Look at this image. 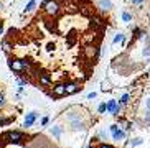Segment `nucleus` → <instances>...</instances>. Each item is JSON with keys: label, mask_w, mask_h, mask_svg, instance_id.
<instances>
[{"label": "nucleus", "mask_w": 150, "mask_h": 148, "mask_svg": "<svg viewBox=\"0 0 150 148\" xmlns=\"http://www.w3.org/2000/svg\"><path fill=\"white\" fill-rule=\"evenodd\" d=\"M129 100H130V94H124L122 97H120V105H127L129 104Z\"/></svg>", "instance_id": "2eb2a0df"}, {"label": "nucleus", "mask_w": 150, "mask_h": 148, "mask_svg": "<svg viewBox=\"0 0 150 148\" xmlns=\"http://www.w3.org/2000/svg\"><path fill=\"white\" fill-rule=\"evenodd\" d=\"M0 35H4V22L0 20Z\"/></svg>", "instance_id": "c85d7f7f"}, {"label": "nucleus", "mask_w": 150, "mask_h": 148, "mask_svg": "<svg viewBox=\"0 0 150 148\" xmlns=\"http://www.w3.org/2000/svg\"><path fill=\"white\" fill-rule=\"evenodd\" d=\"M99 137H101L102 140H106L107 138V132L106 130H101V132H99Z\"/></svg>", "instance_id": "412c9836"}, {"label": "nucleus", "mask_w": 150, "mask_h": 148, "mask_svg": "<svg viewBox=\"0 0 150 148\" xmlns=\"http://www.w3.org/2000/svg\"><path fill=\"white\" fill-rule=\"evenodd\" d=\"M110 133H112V138L117 140V142L125 138V132L122 128H119V125H110Z\"/></svg>", "instance_id": "39448f33"}, {"label": "nucleus", "mask_w": 150, "mask_h": 148, "mask_svg": "<svg viewBox=\"0 0 150 148\" xmlns=\"http://www.w3.org/2000/svg\"><path fill=\"white\" fill-rule=\"evenodd\" d=\"M86 148H94V145L91 143V145H88V147H86Z\"/></svg>", "instance_id": "7c9ffc66"}, {"label": "nucleus", "mask_w": 150, "mask_h": 148, "mask_svg": "<svg viewBox=\"0 0 150 148\" xmlns=\"http://www.w3.org/2000/svg\"><path fill=\"white\" fill-rule=\"evenodd\" d=\"M35 7H36V0H30V2L27 4V7H25V10H23V12H25V13L33 12V10H35Z\"/></svg>", "instance_id": "4468645a"}, {"label": "nucleus", "mask_w": 150, "mask_h": 148, "mask_svg": "<svg viewBox=\"0 0 150 148\" xmlns=\"http://www.w3.org/2000/svg\"><path fill=\"white\" fill-rule=\"evenodd\" d=\"M122 20H124V22H132V15H130V13H129V12H124L122 13Z\"/></svg>", "instance_id": "6ab92c4d"}, {"label": "nucleus", "mask_w": 150, "mask_h": 148, "mask_svg": "<svg viewBox=\"0 0 150 148\" xmlns=\"http://www.w3.org/2000/svg\"><path fill=\"white\" fill-rule=\"evenodd\" d=\"M130 2H132L134 5H142L144 2H145V0H130Z\"/></svg>", "instance_id": "b1692460"}, {"label": "nucleus", "mask_w": 150, "mask_h": 148, "mask_svg": "<svg viewBox=\"0 0 150 148\" xmlns=\"http://www.w3.org/2000/svg\"><path fill=\"white\" fill-rule=\"evenodd\" d=\"M40 117V113L38 112H30V113H27V117H25V122H23V127H31L33 123L36 122V118Z\"/></svg>", "instance_id": "6e6552de"}, {"label": "nucleus", "mask_w": 150, "mask_h": 148, "mask_svg": "<svg viewBox=\"0 0 150 148\" xmlns=\"http://www.w3.org/2000/svg\"><path fill=\"white\" fill-rule=\"evenodd\" d=\"M122 41H124V35H122V33H117V35L114 36V39H112V43H114V44L122 43Z\"/></svg>", "instance_id": "dca6fc26"}, {"label": "nucleus", "mask_w": 150, "mask_h": 148, "mask_svg": "<svg viewBox=\"0 0 150 148\" xmlns=\"http://www.w3.org/2000/svg\"><path fill=\"white\" fill-rule=\"evenodd\" d=\"M51 133H53L56 138H59V135H61V127H53V128H51Z\"/></svg>", "instance_id": "f3484780"}, {"label": "nucleus", "mask_w": 150, "mask_h": 148, "mask_svg": "<svg viewBox=\"0 0 150 148\" xmlns=\"http://www.w3.org/2000/svg\"><path fill=\"white\" fill-rule=\"evenodd\" d=\"M43 10L48 17H56L59 13V4L56 0H43Z\"/></svg>", "instance_id": "f257e3e1"}, {"label": "nucleus", "mask_w": 150, "mask_h": 148, "mask_svg": "<svg viewBox=\"0 0 150 148\" xmlns=\"http://www.w3.org/2000/svg\"><path fill=\"white\" fill-rule=\"evenodd\" d=\"M120 102H117V100H114V99H110L109 102H107V112L109 113H112V115H119V112H120Z\"/></svg>", "instance_id": "20e7f679"}, {"label": "nucleus", "mask_w": 150, "mask_h": 148, "mask_svg": "<svg viewBox=\"0 0 150 148\" xmlns=\"http://www.w3.org/2000/svg\"><path fill=\"white\" fill-rule=\"evenodd\" d=\"M48 122H50V117H43V118H41V125H48Z\"/></svg>", "instance_id": "4be33fe9"}, {"label": "nucleus", "mask_w": 150, "mask_h": 148, "mask_svg": "<svg viewBox=\"0 0 150 148\" xmlns=\"http://www.w3.org/2000/svg\"><path fill=\"white\" fill-rule=\"evenodd\" d=\"M38 81H40L41 86H50L51 84V78L48 74H38Z\"/></svg>", "instance_id": "9b49d317"}, {"label": "nucleus", "mask_w": 150, "mask_h": 148, "mask_svg": "<svg viewBox=\"0 0 150 148\" xmlns=\"http://www.w3.org/2000/svg\"><path fill=\"white\" fill-rule=\"evenodd\" d=\"M71 128H73V130H86V123L84 122H81V120H73V122H71Z\"/></svg>", "instance_id": "9d476101"}, {"label": "nucleus", "mask_w": 150, "mask_h": 148, "mask_svg": "<svg viewBox=\"0 0 150 148\" xmlns=\"http://www.w3.org/2000/svg\"><path fill=\"white\" fill-rule=\"evenodd\" d=\"M54 97H63V96H66V84H63V82H58L56 86L53 87V92H51Z\"/></svg>", "instance_id": "0eeeda50"}, {"label": "nucleus", "mask_w": 150, "mask_h": 148, "mask_svg": "<svg viewBox=\"0 0 150 148\" xmlns=\"http://www.w3.org/2000/svg\"><path fill=\"white\" fill-rule=\"evenodd\" d=\"M99 7L102 10H110L112 8V2L110 0H99Z\"/></svg>", "instance_id": "f8f14e48"}, {"label": "nucleus", "mask_w": 150, "mask_h": 148, "mask_svg": "<svg viewBox=\"0 0 150 148\" xmlns=\"http://www.w3.org/2000/svg\"><path fill=\"white\" fill-rule=\"evenodd\" d=\"M83 87L79 86L78 82H68L66 84V96H73V94H76V92H79Z\"/></svg>", "instance_id": "1a4fd4ad"}, {"label": "nucleus", "mask_w": 150, "mask_h": 148, "mask_svg": "<svg viewBox=\"0 0 150 148\" xmlns=\"http://www.w3.org/2000/svg\"><path fill=\"white\" fill-rule=\"evenodd\" d=\"M0 10H2V4H0Z\"/></svg>", "instance_id": "2f4dec72"}, {"label": "nucleus", "mask_w": 150, "mask_h": 148, "mask_svg": "<svg viewBox=\"0 0 150 148\" xmlns=\"http://www.w3.org/2000/svg\"><path fill=\"white\" fill-rule=\"evenodd\" d=\"M5 105V97H4V94L0 92V107H4Z\"/></svg>", "instance_id": "5701e85b"}, {"label": "nucleus", "mask_w": 150, "mask_h": 148, "mask_svg": "<svg viewBox=\"0 0 150 148\" xmlns=\"http://www.w3.org/2000/svg\"><path fill=\"white\" fill-rule=\"evenodd\" d=\"M99 148H114L112 145H107V143H102V145H99Z\"/></svg>", "instance_id": "bb28decb"}, {"label": "nucleus", "mask_w": 150, "mask_h": 148, "mask_svg": "<svg viewBox=\"0 0 150 148\" xmlns=\"http://www.w3.org/2000/svg\"><path fill=\"white\" fill-rule=\"evenodd\" d=\"M147 109H149V110H150V99H149V100H147Z\"/></svg>", "instance_id": "c756f323"}, {"label": "nucleus", "mask_w": 150, "mask_h": 148, "mask_svg": "<svg viewBox=\"0 0 150 148\" xmlns=\"http://www.w3.org/2000/svg\"><path fill=\"white\" fill-rule=\"evenodd\" d=\"M140 143H142V138H134L132 142H130V145H132V147H139Z\"/></svg>", "instance_id": "aec40b11"}, {"label": "nucleus", "mask_w": 150, "mask_h": 148, "mask_svg": "<svg viewBox=\"0 0 150 148\" xmlns=\"http://www.w3.org/2000/svg\"><path fill=\"white\" fill-rule=\"evenodd\" d=\"M96 97V92H89L88 94V99H94Z\"/></svg>", "instance_id": "cd10ccee"}, {"label": "nucleus", "mask_w": 150, "mask_h": 148, "mask_svg": "<svg viewBox=\"0 0 150 148\" xmlns=\"http://www.w3.org/2000/svg\"><path fill=\"white\" fill-rule=\"evenodd\" d=\"M97 112H99V113L107 112V104H106V102H102V104H99V107H97Z\"/></svg>", "instance_id": "a211bd4d"}, {"label": "nucleus", "mask_w": 150, "mask_h": 148, "mask_svg": "<svg viewBox=\"0 0 150 148\" xmlns=\"http://www.w3.org/2000/svg\"><path fill=\"white\" fill-rule=\"evenodd\" d=\"M97 54H99V51H97V48L94 46V44L84 46V56L88 58V59H93V58H96Z\"/></svg>", "instance_id": "423d86ee"}, {"label": "nucleus", "mask_w": 150, "mask_h": 148, "mask_svg": "<svg viewBox=\"0 0 150 148\" xmlns=\"http://www.w3.org/2000/svg\"><path fill=\"white\" fill-rule=\"evenodd\" d=\"M8 68L13 73H17V74H22V73H25V66H23V59H13V58H10L8 61Z\"/></svg>", "instance_id": "f03ea898"}, {"label": "nucleus", "mask_w": 150, "mask_h": 148, "mask_svg": "<svg viewBox=\"0 0 150 148\" xmlns=\"http://www.w3.org/2000/svg\"><path fill=\"white\" fill-rule=\"evenodd\" d=\"M144 56H150V46H147V48L144 49Z\"/></svg>", "instance_id": "393cba45"}, {"label": "nucleus", "mask_w": 150, "mask_h": 148, "mask_svg": "<svg viewBox=\"0 0 150 148\" xmlns=\"http://www.w3.org/2000/svg\"><path fill=\"white\" fill-rule=\"evenodd\" d=\"M145 122L150 123V110H147V113H145Z\"/></svg>", "instance_id": "a878e982"}, {"label": "nucleus", "mask_w": 150, "mask_h": 148, "mask_svg": "<svg viewBox=\"0 0 150 148\" xmlns=\"http://www.w3.org/2000/svg\"><path fill=\"white\" fill-rule=\"evenodd\" d=\"M5 138L8 140L10 143H22L23 140L27 138V137H25V133H22V132H8V133H5Z\"/></svg>", "instance_id": "7ed1b4c3"}, {"label": "nucleus", "mask_w": 150, "mask_h": 148, "mask_svg": "<svg viewBox=\"0 0 150 148\" xmlns=\"http://www.w3.org/2000/svg\"><path fill=\"white\" fill-rule=\"evenodd\" d=\"M119 125H122V130H130L132 128V123L129 122V120H124V118H119Z\"/></svg>", "instance_id": "ddd939ff"}]
</instances>
